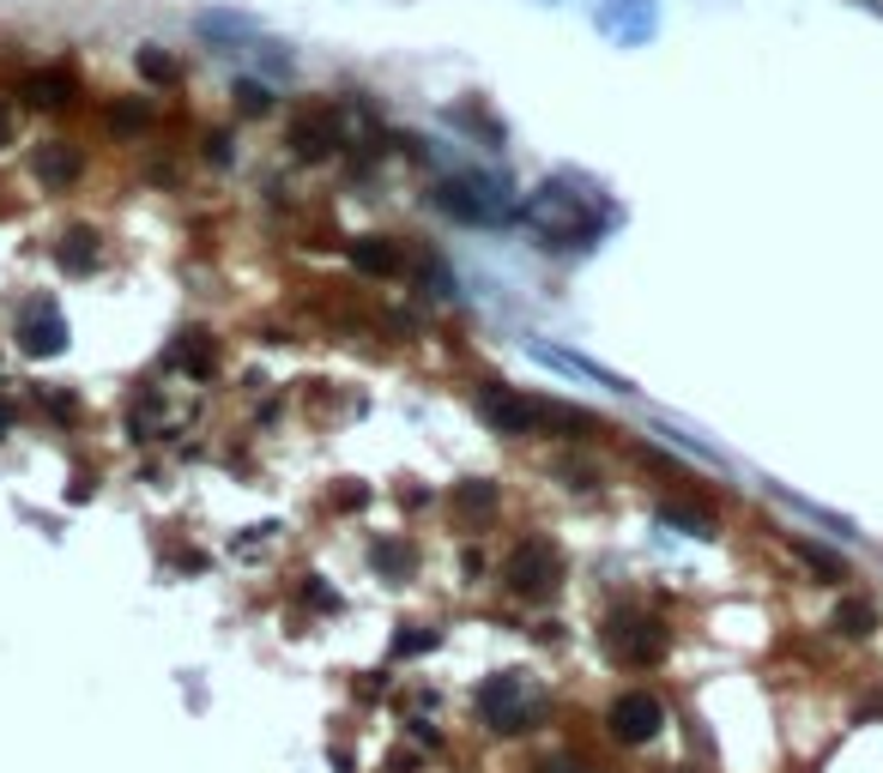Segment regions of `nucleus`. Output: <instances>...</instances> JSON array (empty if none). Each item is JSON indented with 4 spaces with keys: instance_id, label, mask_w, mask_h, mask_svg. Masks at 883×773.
I'll return each mask as SVG.
<instances>
[{
    "instance_id": "obj_14",
    "label": "nucleus",
    "mask_w": 883,
    "mask_h": 773,
    "mask_svg": "<svg viewBox=\"0 0 883 773\" xmlns=\"http://www.w3.org/2000/svg\"><path fill=\"white\" fill-rule=\"evenodd\" d=\"M835 628H848V635H872V628H877V604L872 599H841L835 604Z\"/></svg>"
},
{
    "instance_id": "obj_3",
    "label": "nucleus",
    "mask_w": 883,
    "mask_h": 773,
    "mask_svg": "<svg viewBox=\"0 0 883 773\" xmlns=\"http://www.w3.org/2000/svg\"><path fill=\"white\" fill-rule=\"evenodd\" d=\"M479 417L491 423V430H503V435H527V430H539V423H551V405L521 399V393H508V386H484V393H479Z\"/></svg>"
},
{
    "instance_id": "obj_22",
    "label": "nucleus",
    "mask_w": 883,
    "mask_h": 773,
    "mask_svg": "<svg viewBox=\"0 0 883 773\" xmlns=\"http://www.w3.org/2000/svg\"><path fill=\"white\" fill-rule=\"evenodd\" d=\"M491 501H496L491 484H466V489H460V508H491Z\"/></svg>"
},
{
    "instance_id": "obj_9",
    "label": "nucleus",
    "mask_w": 883,
    "mask_h": 773,
    "mask_svg": "<svg viewBox=\"0 0 883 773\" xmlns=\"http://www.w3.org/2000/svg\"><path fill=\"white\" fill-rule=\"evenodd\" d=\"M31 170H36V182H43V188H73L85 176V151L73 146V139H49V146L31 158Z\"/></svg>"
},
{
    "instance_id": "obj_24",
    "label": "nucleus",
    "mask_w": 883,
    "mask_h": 773,
    "mask_svg": "<svg viewBox=\"0 0 883 773\" xmlns=\"http://www.w3.org/2000/svg\"><path fill=\"white\" fill-rule=\"evenodd\" d=\"M545 773H587V767H581V762H551Z\"/></svg>"
},
{
    "instance_id": "obj_25",
    "label": "nucleus",
    "mask_w": 883,
    "mask_h": 773,
    "mask_svg": "<svg viewBox=\"0 0 883 773\" xmlns=\"http://www.w3.org/2000/svg\"><path fill=\"white\" fill-rule=\"evenodd\" d=\"M7 139H12V115L0 109V146H7Z\"/></svg>"
},
{
    "instance_id": "obj_21",
    "label": "nucleus",
    "mask_w": 883,
    "mask_h": 773,
    "mask_svg": "<svg viewBox=\"0 0 883 773\" xmlns=\"http://www.w3.org/2000/svg\"><path fill=\"white\" fill-rule=\"evenodd\" d=\"M406 562H412V550H406V544H381V550H376V569H393V574H400Z\"/></svg>"
},
{
    "instance_id": "obj_17",
    "label": "nucleus",
    "mask_w": 883,
    "mask_h": 773,
    "mask_svg": "<svg viewBox=\"0 0 883 773\" xmlns=\"http://www.w3.org/2000/svg\"><path fill=\"white\" fill-rule=\"evenodd\" d=\"M230 97H236L242 115H266V109H273V92H266L261 80H236V85H230Z\"/></svg>"
},
{
    "instance_id": "obj_26",
    "label": "nucleus",
    "mask_w": 883,
    "mask_h": 773,
    "mask_svg": "<svg viewBox=\"0 0 883 773\" xmlns=\"http://www.w3.org/2000/svg\"><path fill=\"white\" fill-rule=\"evenodd\" d=\"M7 423H12V411H7V399H0V435H7Z\"/></svg>"
},
{
    "instance_id": "obj_6",
    "label": "nucleus",
    "mask_w": 883,
    "mask_h": 773,
    "mask_svg": "<svg viewBox=\"0 0 883 773\" xmlns=\"http://www.w3.org/2000/svg\"><path fill=\"white\" fill-rule=\"evenodd\" d=\"M479 713L491 719L496 731H521L527 726V689H521V677H491L479 689Z\"/></svg>"
},
{
    "instance_id": "obj_4",
    "label": "nucleus",
    "mask_w": 883,
    "mask_h": 773,
    "mask_svg": "<svg viewBox=\"0 0 883 773\" xmlns=\"http://www.w3.org/2000/svg\"><path fill=\"white\" fill-rule=\"evenodd\" d=\"M606 726H611V738H618V743H648L665 726V707L648 689H623L618 701L606 707Z\"/></svg>"
},
{
    "instance_id": "obj_15",
    "label": "nucleus",
    "mask_w": 883,
    "mask_h": 773,
    "mask_svg": "<svg viewBox=\"0 0 883 773\" xmlns=\"http://www.w3.org/2000/svg\"><path fill=\"white\" fill-rule=\"evenodd\" d=\"M92 261H97V236L92 230H67V242H61V266H67V273H85Z\"/></svg>"
},
{
    "instance_id": "obj_8",
    "label": "nucleus",
    "mask_w": 883,
    "mask_h": 773,
    "mask_svg": "<svg viewBox=\"0 0 883 773\" xmlns=\"http://www.w3.org/2000/svg\"><path fill=\"white\" fill-rule=\"evenodd\" d=\"M611 653L630 659V665H654L665 653V628L642 623V616H618V623H611Z\"/></svg>"
},
{
    "instance_id": "obj_23",
    "label": "nucleus",
    "mask_w": 883,
    "mask_h": 773,
    "mask_svg": "<svg viewBox=\"0 0 883 773\" xmlns=\"http://www.w3.org/2000/svg\"><path fill=\"white\" fill-rule=\"evenodd\" d=\"M207 158H212V163H224V158H230V139H224V134H212V139H207Z\"/></svg>"
},
{
    "instance_id": "obj_20",
    "label": "nucleus",
    "mask_w": 883,
    "mask_h": 773,
    "mask_svg": "<svg viewBox=\"0 0 883 773\" xmlns=\"http://www.w3.org/2000/svg\"><path fill=\"white\" fill-rule=\"evenodd\" d=\"M660 520H665V526H684V532H696V538H708V513H690V508H660Z\"/></svg>"
},
{
    "instance_id": "obj_16",
    "label": "nucleus",
    "mask_w": 883,
    "mask_h": 773,
    "mask_svg": "<svg viewBox=\"0 0 883 773\" xmlns=\"http://www.w3.org/2000/svg\"><path fill=\"white\" fill-rule=\"evenodd\" d=\"M104 121H109V134H139V127L151 121V109H146L139 97H127V103H109V115H104Z\"/></svg>"
},
{
    "instance_id": "obj_18",
    "label": "nucleus",
    "mask_w": 883,
    "mask_h": 773,
    "mask_svg": "<svg viewBox=\"0 0 883 773\" xmlns=\"http://www.w3.org/2000/svg\"><path fill=\"white\" fill-rule=\"evenodd\" d=\"M134 61H139V73H146V80H151V85H170V80H176V61H170V55H164V49H151V43H146V49H139V55H134Z\"/></svg>"
},
{
    "instance_id": "obj_13",
    "label": "nucleus",
    "mask_w": 883,
    "mask_h": 773,
    "mask_svg": "<svg viewBox=\"0 0 883 773\" xmlns=\"http://www.w3.org/2000/svg\"><path fill=\"white\" fill-rule=\"evenodd\" d=\"M200 36H230V43H236V36H254V19L249 12H200Z\"/></svg>"
},
{
    "instance_id": "obj_5",
    "label": "nucleus",
    "mask_w": 883,
    "mask_h": 773,
    "mask_svg": "<svg viewBox=\"0 0 883 773\" xmlns=\"http://www.w3.org/2000/svg\"><path fill=\"white\" fill-rule=\"evenodd\" d=\"M333 146H339V115H333L327 103L291 115V151H297V158H327Z\"/></svg>"
},
{
    "instance_id": "obj_1",
    "label": "nucleus",
    "mask_w": 883,
    "mask_h": 773,
    "mask_svg": "<svg viewBox=\"0 0 883 773\" xmlns=\"http://www.w3.org/2000/svg\"><path fill=\"white\" fill-rule=\"evenodd\" d=\"M521 224H527L533 236L545 242V248H587V242L599 236L593 200H587L581 188H569V182H545L539 193H527V205H521Z\"/></svg>"
},
{
    "instance_id": "obj_12",
    "label": "nucleus",
    "mask_w": 883,
    "mask_h": 773,
    "mask_svg": "<svg viewBox=\"0 0 883 773\" xmlns=\"http://www.w3.org/2000/svg\"><path fill=\"white\" fill-rule=\"evenodd\" d=\"M351 266H357V273H369V278H393V273H400V248H393L388 236H357L351 242Z\"/></svg>"
},
{
    "instance_id": "obj_7",
    "label": "nucleus",
    "mask_w": 883,
    "mask_h": 773,
    "mask_svg": "<svg viewBox=\"0 0 883 773\" xmlns=\"http://www.w3.org/2000/svg\"><path fill=\"white\" fill-rule=\"evenodd\" d=\"M508 586H515L521 599H551V586H557V550L533 538V544L515 557V569H508Z\"/></svg>"
},
{
    "instance_id": "obj_19",
    "label": "nucleus",
    "mask_w": 883,
    "mask_h": 773,
    "mask_svg": "<svg viewBox=\"0 0 883 773\" xmlns=\"http://www.w3.org/2000/svg\"><path fill=\"white\" fill-rule=\"evenodd\" d=\"M792 550H799V557H805V562H811V569H817V574H823V580H848V569H841V562H835V557H829V550H817V544H805V538H799V544H792Z\"/></svg>"
},
{
    "instance_id": "obj_2",
    "label": "nucleus",
    "mask_w": 883,
    "mask_h": 773,
    "mask_svg": "<svg viewBox=\"0 0 883 773\" xmlns=\"http://www.w3.org/2000/svg\"><path fill=\"white\" fill-rule=\"evenodd\" d=\"M437 205L460 224H503L515 212V193H508L503 176H448L437 188Z\"/></svg>"
},
{
    "instance_id": "obj_10",
    "label": "nucleus",
    "mask_w": 883,
    "mask_h": 773,
    "mask_svg": "<svg viewBox=\"0 0 883 773\" xmlns=\"http://www.w3.org/2000/svg\"><path fill=\"white\" fill-rule=\"evenodd\" d=\"M19 345H24L31 357L67 351V320H61V308H31V315L19 320Z\"/></svg>"
},
{
    "instance_id": "obj_11",
    "label": "nucleus",
    "mask_w": 883,
    "mask_h": 773,
    "mask_svg": "<svg viewBox=\"0 0 883 773\" xmlns=\"http://www.w3.org/2000/svg\"><path fill=\"white\" fill-rule=\"evenodd\" d=\"M73 97H80V80H73L67 67H49V73H31V80H24V103H36V109H67Z\"/></svg>"
}]
</instances>
